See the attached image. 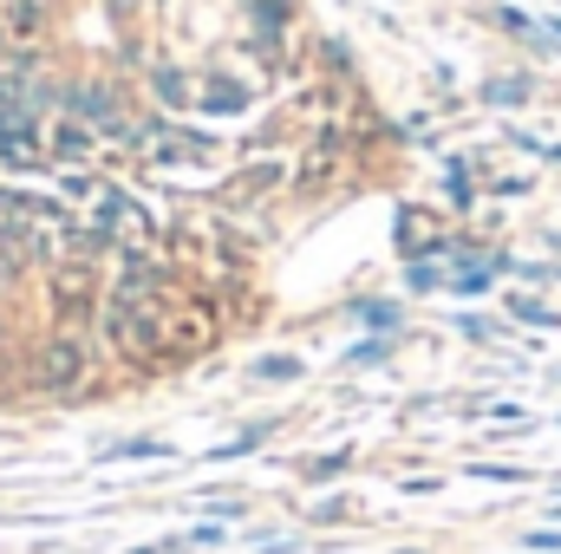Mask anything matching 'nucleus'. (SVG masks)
<instances>
[{"instance_id": "4", "label": "nucleus", "mask_w": 561, "mask_h": 554, "mask_svg": "<svg viewBox=\"0 0 561 554\" xmlns=\"http://www.w3.org/2000/svg\"><path fill=\"white\" fill-rule=\"evenodd\" d=\"M196 105H203V112H249V92H242L236 79H209V85L196 92Z\"/></svg>"}, {"instance_id": "10", "label": "nucleus", "mask_w": 561, "mask_h": 554, "mask_svg": "<svg viewBox=\"0 0 561 554\" xmlns=\"http://www.w3.org/2000/svg\"><path fill=\"white\" fill-rule=\"evenodd\" d=\"M99 457H105V463H118V457H163V443H157V437H125V443H105Z\"/></svg>"}, {"instance_id": "21", "label": "nucleus", "mask_w": 561, "mask_h": 554, "mask_svg": "<svg viewBox=\"0 0 561 554\" xmlns=\"http://www.w3.org/2000/svg\"><path fill=\"white\" fill-rule=\"evenodd\" d=\"M556 496H561V483H556Z\"/></svg>"}, {"instance_id": "13", "label": "nucleus", "mask_w": 561, "mask_h": 554, "mask_svg": "<svg viewBox=\"0 0 561 554\" xmlns=\"http://www.w3.org/2000/svg\"><path fill=\"white\" fill-rule=\"evenodd\" d=\"M346 463H353V450H327V457H313V463H307V483H320V476H340Z\"/></svg>"}, {"instance_id": "20", "label": "nucleus", "mask_w": 561, "mask_h": 554, "mask_svg": "<svg viewBox=\"0 0 561 554\" xmlns=\"http://www.w3.org/2000/svg\"><path fill=\"white\" fill-rule=\"evenodd\" d=\"M549 157H556V163H561V143H556V150H549Z\"/></svg>"}, {"instance_id": "14", "label": "nucleus", "mask_w": 561, "mask_h": 554, "mask_svg": "<svg viewBox=\"0 0 561 554\" xmlns=\"http://www.w3.org/2000/svg\"><path fill=\"white\" fill-rule=\"evenodd\" d=\"M222 542H229V529H222V522H203V529H190V535H183V549H222Z\"/></svg>"}, {"instance_id": "16", "label": "nucleus", "mask_w": 561, "mask_h": 554, "mask_svg": "<svg viewBox=\"0 0 561 554\" xmlns=\"http://www.w3.org/2000/svg\"><path fill=\"white\" fill-rule=\"evenodd\" d=\"M405 287H412V293H431V287H444V275H437L431 262H412V275H405Z\"/></svg>"}, {"instance_id": "9", "label": "nucleus", "mask_w": 561, "mask_h": 554, "mask_svg": "<svg viewBox=\"0 0 561 554\" xmlns=\"http://www.w3.org/2000/svg\"><path fill=\"white\" fill-rule=\"evenodd\" d=\"M53 150H59V157H85V150H92V125H79V118H72V125H59Z\"/></svg>"}, {"instance_id": "1", "label": "nucleus", "mask_w": 561, "mask_h": 554, "mask_svg": "<svg viewBox=\"0 0 561 554\" xmlns=\"http://www.w3.org/2000/svg\"><path fill=\"white\" fill-rule=\"evenodd\" d=\"M105 339L125 359H150L163 346V320H157V307H138V300H105Z\"/></svg>"}, {"instance_id": "3", "label": "nucleus", "mask_w": 561, "mask_h": 554, "mask_svg": "<svg viewBox=\"0 0 561 554\" xmlns=\"http://www.w3.org/2000/svg\"><path fill=\"white\" fill-rule=\"evenodd\" d=\"M66 112H72L79 125L105 131V138H125V112H118V92H112V85H72V92H66Z\"/></svg>"}, {"instance_id": "6", "label": "nucleus", "mask_w": 561, "mask_h": 554, "mask_svg": "<svg viewBox=\"0 0 561 554\" xmlns=\"http://www.w3.org/2000/svg\"><path fill=\"white\" fill-rule=\"evenodd\" d=\"M39 20H46V7H39V0H13L7 33H13V39H33V33H39Z\"/></svg>"}, {"instance_id": "11", "label": "nucleus", "mask_w": 561, "mask_h": 554, "mask_svg": "<svg viewBox=\"0 0 561 554\" xmlns=\"http://www.w3.org/2000/svg\"><path fill=\"white\" fill-rule=\"evenodd\" d=\"M255 379L287 385V379H300V359H287V353H275V359H255Z\"/></svg>"}, {"instance_id": "19", "label": "nucleus", "mask_w": 561, "mask_h": 554, "mask_svg": "<svg viewBox=\"0 0 561 554\" xmlns=\"http://www.w3.org/2000/svg\"><path fill=\"white\" fill-rule=\"evenodd\" d=\"M386 353H392V339H373V346H353V353H346V359H353V366H379V359H386Z\"/></svg>"}, {"instance_id": "5", "label": "nucleus", "mask_w": 561, "mask_h": 554, "mask_svg": "<svg viewBox=\"0 0 561 554\" xmlns=\"http://www.w3.org/2000/svg\"><path fill=\"white\" fill-rule=\"evenodd\" d=\"M510 313H516L523 326H561V313L556 307H542L536 293H510Z\"/></svg>"}, {"instance_id": "8", "label": "nucleus", "mask_w": 561, "mask_h": 554, "mask_svg": "<svg viewBox=\"0 0 561 554\" xmlns=\"http://www.w3.org/2000/svg\"><path fill=\"white\" fill-rule=\"evenodd\" d=\"M483 99H490V105H529V79H490Z\"/></svg>"}, {"instance_id": "18", "label": "nucleus", "mask_w": 561, "mask_h": 554, "mask_svg": "<svg viewBox=\"0 0 561 554\" xmlns=\"http://www.w3.org/2000/svg\"><path fill=\"white\" fill-rule=\"evenodd\" d=\"M523 549L529 554H561V529H536V535H523Z\"/></svg>"}, {"instance_id": "2", "label": "nucleus", "mask_w": 561, "mask_h": 554, "mask_svg": "<svg viewBox=\"0 0 561 554\" xmlns=\"http://www.w3.org/2000/svg\"><path fill=\"white\" fill-rule=\"evenodd\" d=\"M79 379H85V339L79 333H53L39 346V385L46 392H79Z\"/></svg>"}, {"instance_id": "12", "label": "nucleus", "mask_w": 561, "mask_h": 554, "mask_svg": "<svg viewBox=\"0 0 561 554\" xmlns=\"http://www.w3.org/2000/svg\"><path fill=\"white\" fill-rule=\"evenodd\" d=\"M353 313H359L366 326H379V333H392V326H399V307H392V300H359Z\"/></svg>"}, {"instance_id": "17", "label": "nucleus", "mask_w": 561, "mask_h": 554, "mask_svg": "<svg viewBox=\"0 0 561 554\" xmlns=\"http://www.w3.org/2000/svg\"><path fill=\"white\" fill-rule=\"evenodd\" d=\"M157 92H163L170 105H183V99H190V85H183V72H170V66L157 72Z\"/></svg>"}, {"instance_id": "15", "label": "nucleus", "mask_w": 561, "mask_h": 554, "mask_svg": "<svg viewBox=\"0 0 561 554\" xmlns=\"http://www.w3.org/2000/svg\"><path fill=\"white\" fill-rule=\"evenodd\" d=\"M470 476L477 483H523V470H510V463H470Z\"/></svg>"}, {"instance_id": "7", "label": "nucleus", "mask_w": 561, "mask_h": 554, "mask_svg": "<svg viewBox=\"0 0 561 554\" xmlns=\"http://www.w3.org/2000/svg\"><path fill=\"white\" fill-rule=\"evenodd\" d=\"M268 430H275V424H249L242 437H229V443H216L209 457H249V450H262V443H268Z\"/></svg>"}]
</instances>
